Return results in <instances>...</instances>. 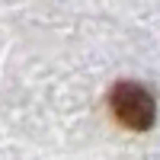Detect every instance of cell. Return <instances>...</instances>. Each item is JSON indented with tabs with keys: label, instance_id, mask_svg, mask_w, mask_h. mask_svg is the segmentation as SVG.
Segmentation results:
<instances>
[{
	"label": "cell",
	"instance_id": "6da1fadb",
	"mask_svg": "<svg viewBox=\"0 0 160 160\" xmlns=\"http://www.w3.org/2000/svg\"><path fill=\"white\" fill-rule=\"evenodd\" d=\"M109 102H112L115 118L122 125L135 128V131H148L154 125V118H157V102L151 96V90H144L141 83H131V80L128 83H118L112 90Z\"/></svg>",
	"mask_w": 160,
	"mask_h": 160
}]
</instances>
